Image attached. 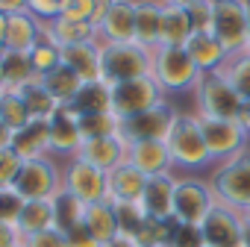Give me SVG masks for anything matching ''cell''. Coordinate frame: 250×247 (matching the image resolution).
<instances>
[{"label":"cell","instance_id":"1","mask_svg":"<svg viewBox=\"0 0 250 247\" xmlns=\"http://www.w3.org/2000/svg\"><path fill=\"white\" fill-rule=\"evenodd\" d=\"M153 71V50H145L136 41H100V80L115 85L147 77Z\"/></svg>","mask_w":250,"mask_h":247},{"label":"cell","instance_id":"2","mask_svg":"<svg viewBox=\"0 0 250 247\" xmlns=\"http://www.w3.org/2000/svg\"><path fill=\"white\" fill-rule=\"evenodd\" d=\"M168 150L174 159V168H186V171H200L206 165H215L203 139V127L200 118L194 112H180L174 121V130L168 136Z\"/></svg>","mask_w":250,"mask_h":247},{"label":"cell","instance_id":"3","mask_svg":"<svg viewBox=\"0 0 250 247\" xmlns=\"http://www.w3.org/2000/svg\"><path fill=\"white\" fill-rule=\"evenodd\" d=\"M244 100L224 80V74H203L194 88V115L209 121H238Z\"/></svg>","mask_w":250,"mask_h":247},{"label":"cell","instance_id":"4","mask_svg":"<svg viewBox=\"0 0 250 247\" xmlns=\"http://www.w3.org/2000/svg\"><path fill=\"white\" fill-rule=\"evenodd\" d=\"M209 183H212V191H215L218 203L232 206L238 212L244 206H250V147L241 150L232 159L218 162Z\"/></svg>","mask_w":250,"mask_h":247},{"label":"cell","instance_id":"5","mask_svg":"<svg viewBox=\"0 0 250 247\" xmlns=\"http://www.w3.org/2000/svg\"><path fill=\"white\" fill-rule=\"evenodd\" d=\"M153 80L162 85L165 94L177 91H194L200 82V71L191 62L186 47H156L153 50Z\"/></svg>","mask_w":250,"mask_h":247},{"label":"cell","instance_id":"6","mask_svg":"<svg viewBox=\"0 0 250 247\" xmlns=\"http://www.w3.org/2000/svg\"><path fill=\"white\" fill-rule=\"evenodd\" d=\"M215 203H218V197H215L209 180L177 177V185H174V221L177 224L200 226L206 221V215L215 209Z\"/></svg>","mask_w":250,"mask_h":247},{"label":"cell","instance_id":"7","mask_svg":"<svg viewBox=\"0 0 250 247\" xmlns=\"http://www.w3.org/2000/svg\"><path fill=\"white\" fill-rule=\"evenodd\" d=\"M212 36L224 44L229 56L250 50V24H247L244 0H215Z\"/></svg>","mask_w":250,"mask_h":247},{"label":"cell","instance_id":"8","mask_svg":"<svg viewBox=\"0 0 250 247\" xmlns=\"http://www.w3.org/2000/svg\"><path fill=\"white\" fill-rule=\"evenodd\" d=\"M165 100L162 85L153 80V74L139 77V80H127V82H115L112 85V112L127 121L133 115H142L147 109H153L156 103Z\"/></svg>","mask_w":250,"mask_h":247},{"label":"cell","instance_id":"9","mask_svg":"<svg viewBox=\"0 0 250 247\" xmlns=\"http://www.w3.org/2000/svg\"><path fill=\"white\" fill-rule=\"evenodd\" d=\"M177 115L180 112L168 100H162V103H156L153 109H147L142 115H133L127 121H121V139L127 144H136V142H168Z\"/></svg>","mask_w":250,"mask_h":247},{"label":"cell","instance_id":"10","mask_svg":"<svg viewBox=\"0 0 250 247\" xmlns=\"http://www.w3.org/2000/svg\"><path fill=\"white\" fill-rule=\"evenodd\" d=\"M12 188L24 200H47L62 188V171L50 156L42 159H24L21 171L12 183Z\"/></svg>","mask_w":250,"mask_h":247},{"label":"cell","instance_id":"11","mask_svg":"<svg viewBox=\"0 0 250 247\" xmlns=\"http://www.w3.org/2000/svg\"><path fill=\"white\" fill-rule=\"evenodd\" d=\"M62 188L71 191V194H74L77 200H83L85 206H91V203L106 200V194H109V180H106V174H103L100 168L83 162L80 156H71L68 165H65V171H62Z\"/></svg>","mask_w":250,"mask_h":247},{"label":"cell","instance_id":"12","mask_svg":"<svg viewBox=\"0 0 250 247\" xmlns=\"http://www.w3.org/2000/svg\"><path fill=\"white\" fill-rule=\"evenodd\" d=\"M200 127H203V139H206V147H209V156L212 162H224V159H232L238 156L241 150L250 147V136L244 133V127L238 121H209V118H200Z\"/></svg>","mask_w":250,"mask_h":247},{"label":"cell","instance_id":"13","mask_svg":"<svg viewBox=\"0 0 250 247\" xmlns=\"http://www.w3.org/2000/svg\"><path fill=\"white\" fill-rule=\"evenodd\" d=\"M203 229V241L206 247H244V221L241 212L224 203H215V209L206 215V221L200 224Z\"/></svg>","mask_w":250,"mask_h":247},{"label":"cell","instance_id":"14","mask_svg":"<svg viewBox=\"0 0 250 247\" xmlns=\"http://www.w3.org/2000/svg\"><path fill=\"white\" fill-rule=\"evenodd\" d=\"M50 121V144L56 153H71L83 147V133H80V112L71 103H59L56 112L47 118Z\"/></svg>","mask_w":250,"mask_h":247},{"label":"cell","instance_id":"15","mask_svg":"<svg viewBox=\"0 0 250 247\" xmlns=\"http://www.w3.org/2000/svg\"><path fill=\"white\" fill-rule=\"evenodd\" d=\"M127 142H124L121 136H106V139H88L83 142V147L77 150V156L94 168H100L103 174L115 171L118 165L127 162Z\"/></svg>","mask_w":250,"mask_h":247},{"label":"cell","instance_id":"16","mask_svg":"<svg viewBox=\"0 0 250 247\" xmlns=\"http://www.w3.org/2000/svg\"><path fill=\"white\" fill-rule=\"evenodd\" d=\"M174 185H177L174 174L147 177L145 194L139 200L147 218H153V221H174Z\"/></svg>","mask_w":250,"mask_h":247},{"label":"cell","instance_id":"17","mask_svg":"<svg viewBox=\"0 0 250 247\" xmlns=\"http://www.w3.org/2000/svg\"><path fill=\"white\" fill-rule=\"evenodd\" d=\"M97 36L100 41H109V44L133 41L136 39V0H115V6L97 24Z\"/></svg>","mask_w":250,"mask_h":247},{"label":"cell","instance_id":"18","mask_svg":"<svg viewBox=\"0 0 250 247\" xmlns=\"http://www.w3.org/2000/svg\"><path fill=\"white\" fill-rule=\"evenodd\" d=\"M127 162L136 165L145 177H159V174L174 171L168 142H136L127 147Z\"/></svg>","mask_w":250,"mask_h":247},{"label":"cell","instance_id":"19","mask_svg":"<svg viewBox=\"0 0 250 247\" xmlns=\"http://www.w3.org/2000/svg\"><path fill=\"white\" fill-rule=\"evenodd\" d=\"M12 150L21 159H42L53 150L50 144V121L47 118H33L27 127L12 133Z\"/></svg>","mask_w":250,"mask_h":247},{"label":"cell","instance_id":"20","mask_svg":"<svg viewBox=\"0 0 250 247\" xmlns=\"http://www.w3.org/2000/svg\"><path fill=\"white\" fill-rule=\"evenodd\" d=\"M162 15L165 3L162 0H136V44L145 50H156L162 44Z\"/></svg>","mask_w":250,"mask_h":247},{"label":"cell","instance_id":"21","mask_svg":"<svg viewBox=\"0 0 250 247\" xmlns=\"http://www.w3.org/2000/svg\"><path fill=\"white\" fill-rule=\"evenodd\" d=\"M106 180H109L106 200H112V203H136V200H142L145 185H147V177L130 162H124L115 171H109Z\"/></svg>","mask_w":250,"mask_h":247},{"label":"cell","instance_id":"22","mask_svg":"<svg viewBox=\"0 0 250 247\" xmlns=\"http://www.w3.org/2000/svg\"><path fill=\"white\" fill-rule=\"evenodd\" d=\"M186 50H188V56H191V62L197 65L200 74H218L229 59V53L224 50V44L212 33H194L188 39Z\"/></svg>","mask_w":250,"mask_h":247},{"label":"cell","instance_id":"23","mask_svg":"<svg viewBox=\"0 0 250 247\" xmlns=\"http://www.w3.org/2000/svg\"><path fill=\"white\" fill-rule=\"evenodd\" d=\"M44 36V24L39 18H33L30 12H18V15H6V50H18V53H30L39 39Z\"/></svg>","mask_w":250,"mask_h":247},{"label":"cell","instance_id":"24","mask_svg":"<svg viewBox=\"0 0 250 247\" xmlns=\"http://www.w3.org/2000/svg\"><path fill=\"white\" fill-rule=\"evenodd\" d=\"M62 65H68L71 71H77L83 82L100 80V41L62 47Z\"/></svg>","mask_w":250,"mask_h":247},{"label":"cell","instance_id":"25","mask_svg":"<svg viewBox=\"0 0 250 247\" xmlns=\"http://www.w3.org/2000/svg\"><path fill=\"white\" fill-rule=\"evenodd\" d=\"M44 33H47L59 47H74V44L100 41L94 24H80V21H65V18H56V21L44 24Z\"/></svg>","mask_w":250,"mask_h":247},{"label":"cell","instance_id":"26","mask_svg":"<svg viewBox=\"0 0 250 247\" xmlns=\"http://www.w3.org/2000/svg\"><path fill=\"white\" fill-rule=\"evenodd\" d=\"M83 224L91 229V235H94L100 244H106V241H112V238L121 235V229H118V215H115L112 200H100V203L85 206V221H83Z\"/></svg>","mask_w":250,"mask_h":247},{"label":"cell","instance_id":"27","mask_svg":"<svg viewBox=\"0 0 250 247\" xmlns=\"http://www.w3.org/2000/svg\"><path fill=\"white\" fill-rule=\"evenodd\" d=\"M50 200H53V226H56L62 235L71 232L74 226H80V224L85 221V203L77 200L71 191L59 188Z\"/></svg>","mask_w":250,"mask_h":247},{"label":"cell","instance_id":"28","mask_svg":"<svg viewBox=\"0 0 250 247\" xmlns=\"http://www.w3.org/2000/svg\"><path fill=\"white\" fill-rule=\"evenodd\" d=\"M15 229L24 235H36L44 229H53V200H27L21 209V218L15 224Z\"/></svg>","mask_w":250,"mask_h":247},{"label":"cell","instance_id":"29","mask_svg":"<svg viewBox=\"0 0 250 247\" xmlns=\"http://www.w3.org/2000/svg\"><path fill=\"white\" fill-rule=\"evenodd\" d=\"M0 68H3V82L6 88H21L33 80H39L30 53H18V50H3L0 53Z\"/></svg>","mask_w":250,"mask_h":247},{"label":"cell","instance_id":"30","mask_svg":"<svg viewBox=\"0 0 250 247\" xmlns=\"http://www.w3.org/2000/svg\"><path fill=\"white\" fill-rule=\"evenodd\" d=\"M191 36H194V30H191L188 12L165 6V15H162V44L159 47H186Z\"/></svg>","mask_w":250,"mask_h":247},{"label":"cell","instance_id":"31","mask_svg":"<svg viewBox=\"0 0 250 247\" xmlns=\"http://www.w3.org/2000/svg\"><path fill=\"white\" fill-rule=\"evenodd\" d=\"M80 115L85 112H112V85L103 82V80H94V82H85L80 88V94L74 97L71 103Z\"/></svg>","mask_w":250,"mask_h":247},{"label":"cell","instance_id":"32","mask_svg":"<svg viewBox=\"0 0 250 247\" xmlns=\"http://www.w3.org/2000/svg\"><path fill=\"white\" fill-rule=\"evenodd\" d=\"M42 82L47 85V91L59 100V103H74V97L80 94V88L85 85L80 80L77 71H71L68 65H59L56 71H50L47 77H42Z\"/></svg>","mask_w":250,"mask_h":247},{"label":"cell","instance_id":"33","mask_svg":"<svg viewBox=\"0 0 250 247\" xmlns=\"http://www.w3.org/2000/svg\"><path fill=\"white\" fill-rule=\"evenodd\" d=\"M15 91L24 97V103H27V109H30L33 118H50L56 112V106H59V100L47 91V85L42 82V77L33 80V82H27V85H21V88H15Z\"/></svg>","mask_w":250,"mask_h":247},{"label":"cell","instance_id":"34","mask_svg":"<svg viewBox=\"0 0 250 247\" xmlns=\"http://www.w3.org/2000/svg\"><path fill=\"white\" fill-rule=\"evenodd\" d=\"M80 133H83V142L121 136V118L115 112H85L80 115Z\"/></svg>","mask_w":250,"mask_h":247},{"label":"cell","instance_id":"35","mask_svg":"<svg viewBox=\"0 0 250 247\" xmlns=\"http://www.w3.org/2000/svg\"><path fill=\"white\" fill-rule=\"evenodd\" d=\"M0 121H3L12 133L21 130V127H27V124L33 121V115H30L24 97H21L15 88H3V91H0Z\"/></svg>","mask_w":250,"mask_h":247},{"label":"cell","instance_id":"36","mask_svg":"<svg viewBox=\"0 0 250 247\" xmlns=\"http://www.w3.org/2000/svg\"><path fill=\"white\" fill-rule=\"evenodd\" d=\"M224 80L235 88V94L241 100H250V50L244 53H232L227 59V65L221 68Z\"/></svg>","mask_w":250,"mask_h":247},{"label":"cell","instance_id":"37","mask_svg":"<svg viewBox=\"0 0 250 247\" xmlns=\"http://www.w3.org/2000/svg\"><path fill=\"white\" fill-rule=\"evenodd\" d=\"M30 59H33L36 74H39V77H47L50 71H56V68L62 65V47L44 33V36L39 39V44L30 50Z\"/></svg>","mask_w":250,"mask_h":247},{"label":"cell","instance_id":"38","mask_svg":"<svg viewBox=\"0 0 250 247\" xmlns=\"http://www.w3.org/2000/svg\"><path fill=\"white\" fill-rule=\"evenodd\" d=\"M112 206H115V215H118V229H121V235H127V238L136 241V235H139L142 226L147 224V215H145L142 203L136 200V203H112Z\"/></svg>","mask_w":250,"mask_h":247},{"label":"cell","instance_id":"39","mask_svg":"<svg viewBox=\"0 0 250 247\" xmlns=\"http://www.w3.org/2000/svg\"><path fill=\"white\" fill-rule=\"evenodd\" d=\"M174 226H177V221H153V218H147V224L136 235V244L139 247H171Z\"/></svg>","mask_w":250,"mask_h":247},{"label":"cell","instance_id":"40","mask_svg":"<svg viewBox=\"0 0 250 247\" xmlns=\"http://www.w3.org/2000/svg\"><path fill=\"white\" fill-rule=\"evenodd\" d=\"M24 197L12 188V185H6V188H0V224H9V226H15L18 224V218H21V209H24Z\"/></svg>","mask_w":250,"mask_h":247},{"label":"cell","instance_id":"41","mask_svg":"<svg viewBox=\"0 0 250 247\" xmlns=\"http://www.w3.org/2000/svg\"><path fill=\"white\" fill-rule=\"evenodd\" d=\"M191 18L194 33H212V18H215V0H194L191 9H186Z\"/></svg>","mask_w":250,"mask_h":247},{"label":"cell","instance_id":"42","mask_svg":"<svg viewBox=\"0 0 250 247\" xmlns=\"http://www.w3.org/2000/svg\"><path fill=\"white\" fill-rule=\"evenodd\" d=\"M59 18L80 21V24H94V3H91V0H62Z\"/></svg>","mask_w":250,"mask_h":247},{"label":"cell","instance_id":"43","mask_svg":"<svg viewBox=\"0 0 250 247\" xmlns=\"http://www.w3.org/2000/svg\"><path fill=\"white\" fill-rule=\"evenodd\" d=\"M21 156L12 150V147H3L0 150V188H6V185H12L15 183V177H18V171H21Z\"/></svg>","mask_w":250,"mask_h":247},{"label":"cell","instance_id":"44","mask_svg":"<svg viewBox=\"0 0 250 247\" xmlns=\"http://www.w3.org/2000/svg\"><path fill=\"white\" fill-rule=\"evenodd\" d=\"M171 247H206V241H203V229L194 226V224H177V226H174Z\"/></svg>","mask_w":250,"mask_h":247},{"label":"cell","instance_id":"45","mask_svg":"<svg viewBox=\"0 0 250 247\" xmlns=\"http://www.w3.org/2000/svg\"><path fill=\"white\" fill-rule=\"evenodd\" d=\"M21 247H68V244H65V235L53 226V229L36 232V235H24L21 238Z\"/></svg>","mask_w":250,"mask_h":247},{"label":"cell","instance_id":"46","mask_svg":"<svg viewBox=\"0 0 250 247\" xmlns=\"http://www.w3.org/2000/svg\"><path fill=\"white\" fill-rule=\"evenodd\" d=\"M65 244H68V247H103V244L91 235V229H88L85 224H80V226H74L71 232H65Z\"/></svg>","mask_w":250,"mask_h":247},{"label":"cell","instance_id":"47","mask_svg":"<svg viewBox=\"0 0 250 247\" xmlns=\"http://www.w3.org/2000/svg\"><path fill=\"white\" fill-rule=\"evenodd\" d=\"M0 247H21V232L9 224H0Z\"/></svg>","mask_w":250,"mask_h":247},{"label":"cell","instance_id":"48","mask_svg":"<svg viewBox=\"0 0 250 247\" xmlns=\"http://www.w3.org/2000/svg\"><path fill=\"white\" fill-rule=\"evenodd\" d=\"M0 12H3V15L27 12V0H0Z\"/></svg>","mask_w":250,"mask_h":247},{"label":"cell","instance_id":"49","mask_svg":"<svg viewBox=\"0 0 250 247\" xmlns=\"http://www.w3.org/2000/svg\"><path fill=\"white\" fill-rule=\"evenodd\" d=\"M91 3H94V27L103 21V15L115 6V0H91Z\"/></svg>","mask_w":250,"mask_h":247},{"label":"cell","instance_id":"50","mask_svg":"<svg viewBox=\"0 0 250 247\" xmlns=\"http://www.w3.org/2000/svg\"><path fill=\"white\" fill-rule=\"evenodd\" d=\"M238 124L244 127V133L250 136V100H244V106H241V115H238Z\"/></svg>","mask_w":250,"mask_h":247},{"label":"cell","instance_id":"51","mask_svg":"<svg viewBox=\"0 0 250 247\" xmlns=\"http://www.w3.org/2000/svg\"><path fill=\"white\" fill-rule=\"evenodd\" d=\"M3 147H12V130L0 121V150H3Z\"/></svg>","mask_w":250,"mask_h":247},{"label":"cell","instance_id":"52","mask_svg":"<svg viewBox=\"0 0 250 247\" xmlns=\"http://www.w3.org/2000/svg\"><path fill=\"white\" fill-rule=\"evenodd\" d=\"M103 247H139L133 238H127V235H118V238H112V241H106Z\"/></svg>","mask_w":250,"mask_h":247},{"label":"cell","instance_id":"53","mask_svg":"<svg viewBox=\"0 0 250 247\" xmlns=\"http://www.w3.org/2000/svg\"><path fill=\"white\" fill-rule=\"evenodd\" d=\"M165 6H174V9H191L194 0H162Z\"/></svg>","mask_w":250,"mask_h":247},{"label":"cell","instance_id":"54","mask_svg":"<svg viewBox=\"0 0 250 247\" xmlns=\"http://www.w3.org/2000/svg\"><path fill=\"white\" fill-rule=\"evenodd\" d=\"M241 221H244V226H250V206L241 209Z\"/></svg>","mask_w":250,"mask_h":247},{"label":"cell","instance_id":"55","mask_svg":"<svg viewBox=\"0 0 250 247\" xmlns=\"http://www.w3.org/2000/svg\"><path fill=\"white\" fill-rule=\"evenodd\" d=\"M244 247H250V226H247V232H244Z\"/></svg>","mask_w":250,"mask_h":247},{"label":"cell","instance_id":"56","mask_svg":"<svg viewBox=\"0 0 250 247\" xmlns=\"http://www.w3.org/2000/svg\"><path fill=\"white\" fill-rule=\"evenodd\" d=\"M6 88V82H3V68H0V91H3Z\"/></svg>","mask_w":250,"mask_h":247},{"label":"cell","instance_id":"57","mask_svg":"<svg viewBox=\"0 0 250 247\" xmlns=\"http://www.w3.org/2000/svg\"><path fill=\"white\" fill-rule=\"evenodd\" d=\"M244 6H247V24H250V0H244Z\"/></svg>","mask_w":250,"mask_h":247},{"label":"cell","instance_id":"58","mask_svg":"<svg viewBox=\"0 0 250 247\" xmlns=\"http://www.w3.org/2000/svg\"><path fill=\"white\" fill-rule=\"evenodd\" d=\"M56 3H62V0H56Z\"/></svg>","mask_w":250,"mask_h":247}]
</instances>
